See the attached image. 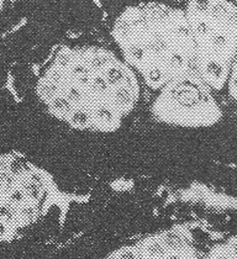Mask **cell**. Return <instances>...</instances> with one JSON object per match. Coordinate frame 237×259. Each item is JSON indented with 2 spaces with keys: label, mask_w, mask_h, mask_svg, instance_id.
Instances as JSON below:
<instances>
[{
  "label": "cell",
  "mask_w": 237,
  "mask_h": 259,
  "mask_svg": "<svg viewBox=\"0 0 237 259\" xmlns=\"http://www.w3.org/2000/svg\"><path fill=\"white\" fill-rule=\"evenodd\" d=\"M211 257L237 258V236L227 238L222 243L217 244L215 248L211 249Z\"/></svg>",
  "instance_id": "5"
},
{
  "label": "cell",
  "mask_w": 237,
  "mask_h": 259,
  "mask_svg": "<svg viewBox=\"0 0 237 259\" xmlns=\"http://www.w3.org/2000/svg\"><path fill=\"white\" fill-rule=\"evenodd\" d=\"M2 3H3V0H0V5H2Z\"/></svg>",
  "instance_id": "7"
},
{
  "label": "cell",
  "mask_w": 237,
  "mask_h": 259,
  "mask_svg": "<svg viewBox=\"0 0 237 259\" xmlns=\"http://www.w3.org/2000/svg\"><path fill=\"white\" fill-rule=\"evenodd\" d=\"M46 109L69 131L108 136L146 112L145 84L103 33L69 36L36 84Z\"/></svg>",
  "instance_id": "1"
},
{
  "label": "cell",
  "mask_w": 237,
  "mask_h": 259,
  "mask_svg": "<svg viewBox=\"0 0 237 259\" xmlns=\"http://www.w3.org/2000/svg\"><path fill=\"white\" fill-rule=\"evenodd\" d=\"M194 47L195 74L225 93L237 57V0H182Z\"/></svg>",
  "instance_id": "3"
},
{
  "label": "cell",
  "mask_w": 237,
  "mask_h": 259,
  "mask_svg": "<svg viewBox=\"0 0 237 259\" xmlns=\"http://www.w3.org/2000/svg\"><path fill=\"white\" fill-rule=\"evenodd\" d=\"M225 93H226L231 100H233L237 104V57L232 64L230 75H228Z\"/></svg>",
  "instance_id": "6"
},
{
  "label": "cell",
  "mask_w": 237,
  "mask_h": 259,
  "mask_svg": "<svg viewBox=\"0 0 237 259\" xmlns=\"http://www.w3.org/2000/svg\"><path fill=\"white\" fill-rule=\"evenodd\" d=\"M219 95L196 74H189L152 93L146 115L166 128L198 131L215 127L224 116Z\"/></svg>",
  "instance_id": "4"
},
{
  "label": "cell",
  "mask_w": 237,
  "mask_h": 259,
  "mask_svg": "<svg viewBox=\"0 0 237 259\" xmlns=\"http://www.w3.org/2000/svg\"><path fill=\"white\" fill-rule=\"evenodd\" d=\"M103 29L148 94L194 69V47L182 0H105Z\"/></svg>",
  "instance_id": "2"
}]
</instances>
